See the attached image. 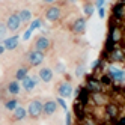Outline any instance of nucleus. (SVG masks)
Wrapping results in <instances>:
<instances>
[{
    "label": "nucleus",
    "mask_w": 125,
    "mask_h": 125,
    "mask_svg": "<svg viewBox=\"0 0 125 125\" xmlns=\"http://www.w3.org/2000/svg\"><path fill=\"white\" fill-rule=\"evenodd\" d=\"M116 125H125V118L119 119V121H118V124H116Z\"/></svg>",
    "instance_id": "36"
},
{
    "label": "nucleus",
    "mask_w": 125,
    "mask_h": 125,
    "mask_svg": "<svg viewBox=\"0 0 125 125\" xmlns=\"http://www.w3.org/2000/svg\"><path fill=\"white\" fill-rule=\"evenodd\" d=\"M91 98H92V101H94L95 104H98V105H104V104H107V101H109L107 95L103 94L101 91H100V92H92Z\"/></svg>",
    "instance_id": "13"
},
{
    "label": "nucleus",
    "mask_w": 125,
    "mask_h": 125,
    "mask_svg": "<svg viewBox=\"0 0 125 125\" xmlns=\"http://www.w3.org/2000/svg\"><path fill=\"white\" fill-rule=\"evenodd\" d=\"M121 38H122L121 30H119L118 27H113V29H112V32H110V41H112V44H116Z\"/></svg>",
    "instance_id": "20"
},
{
    "label": "nucleus",
    "mask_w": 125,
    "mask_h": 125,
    "mask_svg": "<svg viewBox=\"0 0 125 125\" xmlns=\"http://www.w3.org/2000/svg\"><path fill=\"white\" fill-rule=\"evenodd\" d=\"M39 78L44 83H50L53 80V69L50 68H41L39 69Z\"/></svg>",
    "instance_id": "16"
},
{
    "label": "nucleus",
    "mask_w": 125,
    "mask_h": 125,
    "mask_svg": "<svg viewBox=\"0 0 125 125\" xmlns=\"http://www.w3.org/2000/svg\"><path fill=\"white\" fill-rule=\"evenodd\" d=\"M6 33H8V27H6V24L0 21V41H3L6 38Z\"/></svg>",
    "instance_id": "25"
},
{
    "label": "nucleus",
    "mask_w": 125,
    "mask_h": 125,
    "mask_svg": "<svg viewBox=\"0 0 125 125\" xmlns=\"http://www.w3.org/2000/svg\"><path fill=\"white\" fill-rule=\"evenodd\" d=\"M98 15H100L101 18L105 17V9H104V8H98Z\"/></svg>",
    "instance_id": "34"
},
{
    "label": "nucleus",
    "mask_w": 125,
    "mask_h": 125,
    "mask_svg": "<svg viewBox=\"0 0 125 125\" xmlns=\"http://www.w3.org/2000/svg\"><path fill=\"white\" fill-rule=\"evenodd\" d=\"M20 91H21V84H20V82L18 80H12V82L8 84V94L9 95H18L20 94Z\"/></svg>",
    "instance_id": "17"
},
{
    "label": "nucleus",
    "mask_w": 125,
    "mask_h": 125,
    "mask_svg": "<svg viewBox=\"0 0 125 125\" xmlns=\"http://www.w3.org/2000/svg\"><path fill=\"white\" fill-rule=\"evenodd\" d=\"M100 82H101V84H110L112 83V77L110 75H104L103 78H100Z\"/></svg>",
    "instance_id": "29"
},
{
    "label": "nucleus",
    "mask_w": 125,
    "mask_h": 125,
    "mask_svg": "<svg viewBox=\"0 0 125 125\" xmlns=\"http://www.w3.org/2000/svg\"><path fill=\"white\" fill-rule=\"evenodd\" d=\"M56 69H57V73H65V66H63V63H57V65H56Z\"/></svg>",
    "instance_id": "33"
},
{
    "label": "nucleus",
    "mask_w": 125,
    "mask_h": 125,
    "mask_svg": "<svg viewBox=\"0 0 125 125\" xmlns=\"http://www.w3.org/2000/svg\"><path fill=\"white\" fill-rule=\"evenodd\" d=\"M38 82H39V78L36 75H26L21 80V86H23V89L26 92H30V91L35 89V86L38 84Z\"/></svg>",
    "instance_id": "4"
},
{
    "label": "nucleus",
    "mask_w": 125,
    "mask_h": 125,
    "mask_svg": "<svg viewBox=\"0 0 125 125\" xmlns=\"http://www.w3.org/2000/svg\"><path fill=\"white\" fill-rule=\"evenodd\" d=\"M17 105H18V101H17L15 98H11V100H8V101L5 103V109H6V110H11V112H12V110L15 109Z\"/></svg>",
    "instance_id": "24"
},
{
    "label": "nucleus",
    "mask_w": 125,
    "mask_h": 125,
    "mask_svg": "<svg viewBox=\"0 0 125 125\" xmlns=\"http://www.w3.org/2000/svg\"><path fill=\"white\" fill-rule=\"evenodd\" d=\"M68 2H69V3H75V2H77V0H68Z\"/></svg>",
    "instance_id": "39"
},
{
    "label": "nucleus",
    "mask_w": 125,
    "mask_h": 125,
    "mask_svg": "<svg viewBox=\"0 0 125 125\" xmlns=\"http://www.w3.org/2000/svg\"><path fill=\"white\" fill-rule=\"evenodd\" d=\"M41 26H42V21H41L39 18H36V20H33V21L30 23V27H29V29H30V30L33 32V30H36V29H39Z\"/></svg>",
    "instance_id": "26"
},
{
    "label": "nucleus",
    "mask_w": 125,
    "mask_h": 125,
    "mask_svg": "<svg viewBox=\"0 0 125 125\" xmlns=\"http://www.w3.org/2000/svg\"><path fill=\"white\" fill-rule=\"evenodd\" d=\"M83 12H84L86 17H92L94 12H95V6H94L92 3H84V6H83Z\"/></svg>",
    "instance_id": "23"
},
{
    "label": "nucleus",
    "mask_w": 125,
    "mask_h": 125,
    "mask_svg": "<svg viewBox=\"0 0 125 125\" xmlns=\"http://www.w3.org/2000/svg\"><path fill=\"white\" fill-rule=\"evenodd\" d=\"M110 59H112V60H116V62L124 60V53H122V50H119V48L113 50V51L110 53Z\"/></svg>",
    "instance_id": "22"
},
{
    "label": "nucleus",
    "mask_w": 125,
    "mask_h": 125,
    "mask_svg": "<svg viewBox=\"0 0 125 125\" xmlns=\"http://www.w3.org/2000/svg\"><path fill=\"white\" fill-rule=\"evenodd\" d=\"M66 125H73V115H71V112H66Z\"/></svg>",
    "instance_id": "31"
},
{
    "label": "nucleus",
    "mask_w": 125,
    "mask_h": 125,
    "mask_svg": "<svg viewBox=\"0 0 125 125\" xmlns=\"http://www.w3.org/2000/svg\"><path fill=\"white\" fill-rule=\"evenodd\" d=\"M18 17H20L21 24H27V23L32 21V12H30V9H21L18 12Z\"/></svg>",
    "instance_id": "18"
},
{
    "label": "nucleus",
    "mask_w": 125,
    "mask_h": 125,
    "mask_svg": "<svg viewBox=\"0 0 125 125\" xmlns=\"http://www.w3.org/2000/svg\"><path fill=\"white\" fill-rule=\"evenodd\" d=\"M104 3H105V0H95V8H104Z\"/></svg>",
    "instance_id": "32"
},
{
    "label": "nucleus",
    "mask_w": 125,
    "mask_h": 125,
    "mask_svg": "<svg viewBox=\"0 0 125 125\" xmlns=\"http://www.w3.org/2000/svg\"><path fill=\"white\" fill-rule=\"evenodd\" d=\"M113 17L116 20H121L124 17V3H116L113 8Z\"/></svg>",
    "instance_id": "19"
},
{
    "label": "nucleus",
    "mask_w": 125,
    "mask_h": 125,
    "mask_svg": "<svg viewBox=\"0 0 125 125\" xmlns=\"http://www.w3.org/2000/svg\"><path fill=\"white\" fill-rule=\"evenodd\" d=\"M26 116H27V110H26L24 107H21V105H17L12 110L14 121H23V119H26Z\"/></svg>",
    "instance_id": "14"
},
{
    "label": "nucleus",
    "mask_w": 125,
    "mask_h": 125,
    "mask_svg": "<svg viewBox=\"0 0 125 125\" xmlns=\"http://www.w3.org/2000/svg\"><path fill=\"white\" fill-rule=\"evenodd\" d=\"M118 113H119V107L116 104H113V103H107L105 104V115L109 116L110 119H115L116 116H118Z\"/></svg>",
    "instance_id": "15"
},
{
    "label": "nucleus",
    "mask_w": 125,
    "mask_h": 125,
    "mask_svg": "<svg viewBox=\"0 0 125 125\" xmlns=\"http://www.w3.org/2000/svg\"><path fill=\"white\" fill-rule=\"evenodd\" d=\"M42 2H44V3H47V5H51V3H54L56 0H42Z\"/></svg>",
    "instance_id": "37"
},
{
    "label": "nucleus",
    "mask_w": 125,
    "mask_h": 125,
    "mask_svg": "<svg viewBox=\"0 0 125 125\" xmlns=\"http://www.w3.org/2000/svg\"><path fill=\"white\" fill-rule=\"evenodd\" d=\"M35 50H38V51H47L50 47H51V41L47 38V36H39L36 38V41H35Z\"/></svg>",
    "instance_id": "6"
},
{
    "label": "nucleus",
    "mask_w": 125,
    "mask_h": 125,
    "mask_svg": "<svg viewBox=\"0 0 125 125\" xmlns=\"http://www.w3.org/2000/svg\"><path fill=\"white\" fill-rule=\"evenodd\" d=\"M5 24H6V27H8V32H17V30H18V29H20V26H21L18 12L11 14L9 17H8V20H6Z\"/></svg>",
    "instance_id": "2"
},
{
    "label": "nucleus",
    "mask_w": 125,
    "mask_h": 125,
    "mask_svg": "<svg viewBox=\"0 0 125 125\" xmlns=\"http://www.w3.org/2000/svg\"><path fill=\"white\" fill-rule=\"evenodd\" d=\"M57 94L60 98H69L73 95V86L68 82H62L59 86H57Z\"/></svg>",
    "instance_id": "8"
},
{
    "label": "nucleus",
    "mask_w": 125,
    "mask_h": 125,
    "mask_svg": "<svg viewBox=\"0 0 125 125\" xmlns=\"http://www.w3.org/2000/svg\"><path fill=\"white\" fill-rule=\"evenodd\" d=\"M26 75H29V68L21 66V68H18V69H17V73H15V80H18V82H21V80H23Z\"/></svg>",
    "instance_id": "21"
},
{
    "label": "nucleus",
    "mask_w": 125,
    "mask_h": 125,
    "mask_svg": "<svg viewBox=\"0 0 125 125\" xmlns=\"http://www.w3.org/2000/svg\"><path fill=\"white\" fill-rule=\"evenodd\" d=\"M20 44V36L18 35H14L11 38H5L3 39V47L5 50H15Z\"/></svg>",
    "instance_id": "11"
},
{
    "label": "nucleus",
    "mask_w": 125,
    "mask_h": 125,
    "mask_svg": "<svg viewBox=\"0 0 125 125\" xmlns=\"http://www.w3.org/2000/svg\"><path fill=\"white\" fill-rule=\"evenodd\" d=\"M27 62H29L32 66H39L42 62H44V53L33 48L32 51L27 53Z\"/></svg>",
    "instance_id": "3"
},
{
    "label": "nucleus",
    "mask_w": 125,
    "mask_h": 125,
    "mask_svg": "<svg viewBox=\"0 0 125 125\" xmlns=\"http://www.w3.org/2000/svg\"><path fill=\"white\" fill-rule=\"evenodd\" d=\"M101 82L100 78H95V77H89L87 82H86V89L89 92H100L101 91Z\"/></svg>",
    "instance_id": "10"
},
{
    "label": "nucleus",
    "mask_w": 125,
    "mask_h": 125,
    "mask_svg": "<svg viewBox=\"0 0 125 125\" xmlns=\"http://www.w3.org/2000/svg\"><path fill=\"white\" fill-rule=\"evenodd\" d=\"M5 53V47H3V44H0V56H2Z\"/></svg>",
    "instance_id": "38"
},
{
    "label": "nucleus",
    "mask_w": 125,
    "mask_h": 125,
    "mask_svg": "<svg viewBox=\"0 0 125 125\" xmlns=\"http://www.w3.org/2000/svg\"><path fill=\"white\" fill-rule=\"evenodd\" d=\"M124 2H125V0H124Z\"/></svg>",
    "instance_id": "40"
},
{
    "label": "nucleus",
    "mask_w": 125,
    "mask_h": 125,
    "mask_svg": "<svg viewBox=\"0 0 125 125\" xmlns=\"http://www.w3.org/2000/svg\"><path fill=\"white\" fill-rule=\"evenodd\" d=\"M56 103H57V105H59V107H62V109H63V110H66V103H65V100H63V98L57 96Z\"/></svg>",
    "instance_id": "28"
},
{
    "label": "nucleus",
    "mask_w": 125,
    "mask_h": 125,
    "mask_svg": "<svg viewBox=\"0 0 125 125\" xmlns=\"http://www.w3.org/2000/svg\"><path fill=\"white\" fill-rule=\"evenodd\" d=\"M30 36H32V30L30 29H27L24 33H23V39L24 41H27V39H30Z\"/></svg>",
    "instance_id": "30"
},
{
    "label": "nucleus",
    "mask_w": 125,
    "mask_h": 125,
    "mask_svg": "<svg viewBox=\"0 0 125 125\" xmlns=\"http://www.w3.org/2000/svg\"><path fill=\"white\" fill-rule=\"evenodd\" d=\"M42 104L44 103H41L39 100H32L29 103V107H27V115L30 116V118H33V119L39 118V116L42 115Z\"/></svg>",
    "instance_id": "1"
},
{
    "label": "nucleus",
    "mask_w": 125,
    "mask_h": 125,
    "mask_svg": "<svg viewBox=\"0 0 125 125\" xmlns=\"http://www.w3.org/2000/svg\"><path fill=\"white\" fill-rule=\"evenodd\" d=\"M98 65H100V60H94V63H92V69H95Z\"/></svg>",
    "instance_id": "35"
},
{
    "label": "nucleus",
    "mask_w": 125,
    "mask_h": 125,
    "mask_svg": "<svg viewBox=\"0 0 125 125\" xmlns=\"http://www.w3.org/2000/svg\"><path fill=\"white\" fill-rule=\"evenodd\" d=\"M84 69H86L84 65H78L77 69H75V77H83L84 75Z\"/></svg>",
    "instance_id": "27"
},
{
    "label": "nucleus",
    "mask_w": 125,
    "mask_h": 125,
    "mask_svg": "<svg viewBox=\"0 0 125 125\" xmlns=\"http://www.w3.org/2000/svg\"><path fill=\"white\" fill-rule=\"evenodd\" d=\"M60 15H62V9H60V6H50L48 9L45 11V18L51 23H54L60 18Z\"/></svg>",
    "instance_id": "5"
},
{
    "label": "nucleus",
    "mask_w": 125,
    "mask_h": 125,
    "mask_svg": "<svg viewBox=\"0 0 125 125\" xmlns=\"http://www.w3.org/2000/svg\"><path fill=\"white\" fill-rule=\"evenodd\" d=\"M109 75L112 77V80H116V82H119V83L125 82V71H122V69L110 66L109 68Z\"/></svg>",
    "instance_id": "12"
},
{
    "label": "nucleus",
    "mask_w": 125,
    "mask_h": 125,
    "mask_svg": "<svg viewBox=\"0 0 125 125\" xmlns=\"http://www.w3.org/2000/svg\"><path fill=\"white\" fill-rule=\"evenodd\" d=\"M57 103L56 100H48L42 104V115H45V116H51V115H54L56 110H57Z\"/></svg>",
    "instance_id": "7"
},
{
    "label": "nucleus",
    "mask_w": 125,
    "mask_h": 125,
    "mask_svg": "<svg viewBox=\"0 0 125 125\" xmlns=\"http://www.w3.org/2000/svg\"><path fill=\"white\" fill-rule=\"evenodd\" d=\"M71 30H73L74 33H77V35L84 33V30H86V18L78 17V18L73 23V26H71Z\"/></svg>",
    "instance_id": "9"
}]
</instances>
